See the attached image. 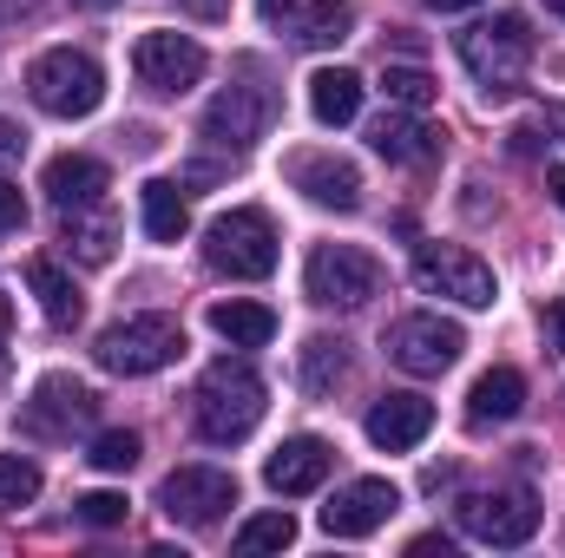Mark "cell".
<instances>
[{
	"label": "cell",
	"mask_w": 565,
	"mask_h": 558,
	"mask_svg": "<svg viewBox=\"0 0 565 558\" xmlns=\"http://www.w3.org/2000/svg\"><path fill=\"white\" fill-rule=\"evenodd\" d=\"M264 408H270L264 375H257L244 355H224V362H211V368L198 375L191 420H198V433H204L211 447H237V440H250L257 420H264Z\"/></svg>",
	"instance_id": "obj_1"
},
{
	"label": "cell",
	"mask_w": 565,
	"mask_h": 558,
	"mask_svg": "<svg viewBox=\"0 0 565 558\" xmlns=\"http://www.w3.org/2000/svg\"><path fill=\"white\" fill-rule=\"evenodd\" d=\"M454 46H460V66L487 86V99L520 93V79H526V66H533V26H526V13H493V20H473Z\"/></svg>",
	"instance_id": "obj_2"
},
{
	"label": "cell",
	"mask_w": 565,
	"mask_h": 558,
	"mask_svg": "<svg viewBox=\"0 0 565 558\" xmlns=\"http://www.w3.org/2000/svg\"><path fill=\"white\" fill-rule=\"evenodd\" d=\"M26 93H33V106L53 112V119H86V112H99V99H106V73H99L93 53L46 46V53L26 66Z\"/></svg>",
	"instance_id": "obj_3"
},
{
	"label": "cell",
	"mask_w": 565,
	"mask_h": 558,
	"mask_svg": "<svg viewBox=\"0 0 565 558\" xmlns=\"http://www.w3.org/2000/svg\"><path fill=\"white\" fill-rule=\"evenodd\" d=\"M204 264L231 282H264L277 270V224L264 211H250V204L244 211H224L204 230Z\"/></svg>",
	"instance_id": "obj_4"
},
{
	"label": "cell",
	"mask_w": 565,
	"mask_h": 558,
	"mask_svg": "<svg viewBox=\"0 0 565 558\" xmlns=\"http://www.w3.org/2000/svg\"><path fill=\"white\" fill-rule=\"evenodd\" d=\"M106 375H158L164 362L184 355V322L178 315H126L93 342Z\"/></svg>",
	"instance_id": "obj_5"
},
{
	"label": "cell",
	"mask_w": 565,
	"mask_h": 558,
	"mask_svg": "<svg viewBox=\"0 0 565 558\" xmlns=\"http://www.w3.org/2000/svg\"><path fill=\"white\" fill-rule=\"evenodd\" d=\"M302 289L322 309H362L382 296V264L362 244H316L302 264Z\"/></svg>",
	"instance_id": "obj_6"
},
{
	"label": "cell",
	"mask_w": 565,
	"mask_h": 558,
	"mask_svg": "<svg viewBox=\"0 0 565 558\" xmlns=\"http://www.w3.org/2000/svg\"><path fill=\"white\" fill-rule=\"evenodd\" d=\"M460 533L480 539V546H526L540 533V500L526 486H500V493H467L454 506Z\"/></svg>",
	"instance_id": "obj_7"
},
{
	"label": "cell",
	"mask_w": 565,
	"mask_h": 558,
	"mask_svg": "<svg viewBox=\"0 0 565 558\" xmlns=\"http://www.w3.org/2000/svg\"><path fill=\"white\" fill-rule=\"evenodd\" d=\"M158 506H164L171 526L204 533V526H217V519L237 506V480H231L224 466H178V473H164Z\"/></svg>",
	"instance_id": "obj_8"
},
{
	"label": "cell",
	"mask_w": 565,
	"mask_h": 558,
	"mask_svg": "<svg viewBox=\"0 0 565 558\" xmlns=\"http://www.w3.org/2000/svg\"><path fill=\"white\" fill-rule=\"evenodd\" d=\"M460 348H467V329L434 315V309H415L388 329V362L408 368V375H447L460 362Z\"/></svg>",
	"instance_id": "obj_9"
},
{
	"label": "cell",
	"mask_w": 565,
	"mask_h": 558,
	"mask_svg": "<svg viewBox=\"0 0 565 558\" xmlns=\"http://www.w3.org/2000/svg\"><path fill=\"white\" fill-rule=\"evenodd\" d=\"M415 282H422L427 296L460 302V309H487V302L500 296L493 270H487L473 250H460V244H422V250H415Z\"/></svg>",
	"instance_id": "obj_10"
},
{
	"label": "cell",
	"mask_w": 565,
	"mask_h": 558,
	"mask_svg": "<svg viewBox=\"0 0 565 558\" xmlns=\"http://www.w3.org/2000/svg\"><path fill=\"white\" fill-rule=\"evenodd\" d=\"M270 119H277V93L257 86V79H244V86H224L204 106V139L217 144V151H250L270 132Z\"/></svg>",
	"instance_id": "obj_11"
},
{
	"label": "cell",
	"mask_w": 565,
	"mask_h": 558,
	"mask_svg": "<svg viewBox=\"0 0 565 558\" xmlns=\"http://www.w3.org/2000/svg\"><path fill=\"white\" fill-rule=\"evenodd\" d=\"M132 73H139L145 93H191L198 79H204V46L198 40H184V33H145L139 46H132Z\"/></svg>",
	"instance_id": "obj_12"
},
{
	"label": "cell",
	"mask_w": 565,
	"mask_h": 558,
	"mask_svg": "<svg viewBox=\"0 0 565 558\" xmlns=\"http://www.w3.org/2000/svg\"><path fill=\"white\" fill-rule=\"evenodd\" d=\"M395 506H402V493H395L388 480H349V486L322 506V533H329V539H369V533H382V526L395 519Z\"/></svg>",
	"instance_id": "obj_13"
},
{
	"label": "cell",
	"mask_w": 565,
	"mask_h": 558,
	"mask_svg": "<svg viewBox=\"0 0 565 558\" xmlns=\"http://www.w3.org/2000/svg\"><path fill=\"white\" fill-rule=\"evenodd\" d=\"M282 178H289L309 204H322V211H355V204H362V171H355L349 158H335V151H296V158L282 164Z\"/></svg>",
	"instance_id": "obj_14"
},
{
	"label": "cell",
	"mask_w": 565,
	"mask_h": 558,
	"mask_svg": "<svg viewBox=\"0 0 565 558\" xmlns=\"http://www.w3.org/2000/svg\"><path fill=\"white\" fill-rule=\"evenodd\" d=\"M93 395L79 388V382H66V375H46L40 388H33V401L20 408V427L33 433V440H73V427H86L93 420Z\"/></svg>",
	"instance_id": "obj_15"
},
{
	"label": "cell",
	"mask_w": 565,
	"mask_h": 558,
	"mask_svg": "<svg viewBox=\"0 0 565 558\" xmlns=\"http://www.w3.org/2000/svg\"><path fill=\"white\" fill-rule=\"evenodd\" d=\"M329 466H335V447L316 440V433H296V440H282L277 453L264 460V480H270V493H282V500H302V493H316L329 480Z\"/></svg>",
	"instance_id": "obj_16"
},
{
	"label": "cell",
	"mask_w": 565,
	"mask_h": 558,
	"mask_svg": "<svg viewBox=\"0 0 565 558\" xmlns=\"http://www.w3.org/2000/svg\"><path fill=\"white\" fill-rule=\"evenodd\" d=\"M427 427H434V401H427V395H382V401L369 408V440H375L382 453L422 447Z\"/></svg>",
	"instance_id": "obj_17"
},
{
	"label": "cell",
	"mask_w": 565,
	"mask_h": 558,
	"mask_svg": "<svg viewBox=\"0 0 565 558\" xmlns=\"http://www.w3.org/2000/svg\"><path fill=\"white\" fill-rule=\"evenodd\" d=\"M369 144H375L388 164H427V158H440V132L427 126L422 112H408V106H388V112L369 126Z\"/></svg>",
	"instance_id": "obj_18"
},
{
	"label": "cell",
	"mask_w": 565,
	"mask_h": 558,
	"mask_svg": "<svg viewBox=\"0 0 565 558\" xmlns=\"http://www.w3.org/2000/svg\"><path fill=\"white\" fill-rule=\"evenodd\" d=\"M40 191H46L60 211L99 204V191H106V164H99V158H86V151H60V158H46V178H40Z\"/></svg>",
	"instance_id": "obj_19"
},
{
	"label": "cell",
	"mask_w": 565,
	"mask_h": 558,
	"mask_svg": "<svg viewBox=\"0 0 565 558\" xmlns=\"http://www.w3.org/2000/svg\"><path fill=\"white\" fill-rule=\"evenodd\" d=\"M526 408V375L520 368H487L467 395V420L473 427H493V420H513Z\"/></svg>",
	"instance_id": "obj_20"
},
{
	"label": "cell",
	"mask_w": 565,
	"mask_h": 558,
	"mask_svg": "<svg viewBox=\"0 0 565 558\" xmlns=\"http://www.w3.org/2000/svg\"><path fill=\"white\" fill-rule=\"evenodd\" d=\"M309 112H316L322 126H349V119L362 112V73H349V66L309 73Z\"/></svg>",
	"instance_id": "obj_21"
},
{
	"label": "cell",
	"mask_w": 565,
	"mask_h": 558,
	"mask_svg": "<svg viewBox=\"0 0 565 558\" xmlns=\"http://www.w3.org/2000/svg\"><path fill=\"white\" fill-rule=\"evenodd\" d=\"M26 289L40 296V309H46L53 329H73V322L86 315V296L73 289V277H66L53 257H33V264H26Z\"/></svg>",
	"instance_id": "obj_22"
},
{
	"label": "cell",
	"mask_w": 565,
	"mask_h": 558,
	"mask_svg": "<svg viewBox=\"0 0 565 558\" xmlns=\"http://www.w3.org/2000/svg\"><path fill=\"white\" fill-rule=\"evenodd\" d=\"M211 329H217L231 348H264V342L277 335V309L231 296V302H217V309H211Z\"/></svg>",
	"instance_id": "obj_23"
},
{
	"label": "cell",
	"mask_w": 565,
	"mask_h": 558,
	"mask_svg": "<svg viewBox=\"0 0 565 558\" xmlns=\"http://www.w3.org/2000/svg\"><path fill=\"white\" fill-rule=\"evenodd\" d=\"M139 204H145V237H151V244H178V237L191 230V204L178 197L171 178H151L139 191Z\"/></svg>",
	"instance_id": "obj_24"
},
{
	"label": "cell",
	"mask_w": 565,
	"mask_h": 558,
	"mask_svg": "<svg viewBox=\"0 0 565 558\" xmlns=\"http://www.w3.org/2000/svg\"><path fill=\"white\" fill-rule=\"evenodd\" d=\"M349 26H355L349 0H309L289 33H296V46H335V40H349Z\"/></svg>",
	"instance_id": "obj_25"
},
{
	"label": "cell",
	"mask_w": 565,
	"mask_h": 558,
	"mask_svg": "<svg viewBox=\"0 0 565 558\" xmlns=\"http://www.w3.org/2000/svg\"><path fill=\"white\" fill-rule=\"evenodd\" d=\"M66 250H73L79 264H113V217L93 211V204L66 211Z\"/></svg>",
	"instance_id": "obj_26"
},
{
	"label": "cell",
	"mask_w": 565,
	"mask_h": 558,
	"mask_svg": "<svg viewBox=\"0 0 565 558\" xmlns=\"http://www.w3.org/2000/svg\"><path fill=\"white\" fill-rule=\"evenodd\" d=\"M342 375H349L342 342H335V335H309V342H302V388H309V395H329Z\"/></svg>",
	"instance_id": "obj_27"
},
{
	"label": "cell",
	"mask_w": 565,
	"mask_h": 558,
	"mask_svg": "<svg viewBox=\"0 0 565 558\" xmlns=\"http://www.w3.org/2000/svg\"><path fill=\"white\" fill-rule=\"evenodd\" d=\"M382 93H388V106H408V112H427L440 99V86L422 66H382Z\"/></svg>",
	"instance_id": "obj_28"
},
{
	"label": "cell",
	"mask_w": 565,
	"mask_h": 558,
	"mask_svg": "<svg viewBox=\"0 0 565 558\" xmlns=\"http://www.w3.org/2000/svg\"><path fill=\"white\" fill-rule=\"evenodd\" d=\"M289 539H296V519L289 513H257V519L237 526V552H282Z\"/></svg>",
	"instance_id": "obj_29"
},
{
	"label": "cell",
	"mask_w": 565,
	"mask_h": 558,
	"mask_svg": "<svg viewBox=\"0 0 565 558\" xmlns=\"http://www.w3.org/2000/svg\"><path fill=\"white\" fill-rule=\"evenodd\" d=\"M139 453H145L139 433H132V427H113V433H99V440H93V453H86V460H93L99 473H126V466H139Z\"/></svg>",
	"instance_id": "obj_30"
},
{
	"label": "cell",
	"mask_w": 565,
	"mask_h": 558,
	"mask_svg": "<svg viewBox=\"0 0 565 558\" xmlns=\"http://www.w3.org/2000/svg\"><path fill=\"white\" fill-rule=\"evenodd\" d=\"M40 500V466L20 453H0V506H33Z\"/></svg>",
	"instance_id": "obj_31"
},
{
	"label": "cell",
	"mask_w": 565,
	"mask_h": 558,
	"mask_svg": "<svg viewBox=\"0 0 565 558\" xmlns=\"http://www.w3.org/2000/svg\"><path fill=\"white\" fill-rule=\"evenodd\" d=\"M73 506H79L86 526H119V519H126V493H106V486H99V493H79Z\"/></svg>",
	"instance_id": "obj_32"
},
{
	"label": "cell",
	"mask_w": 565,
	"mask_h": 558,
	"mask_svg": "<svg viewBox=\"0 0 565 558\" xmlns=\"http://www.w3.org/2000/svg\"><path fill=\"white\" fill-rule=\"evenodd\" d=\"M20 224H26V197H20V184L0 178V230H20Z\"/></svg>",
	"instance_id": "obj_33"
},
{
	"label": "cell",
	"mask_w": 565,
	"mask_h": 558,
	"mask_svg": "<svg viewBox=\"0 0 565 558\" xmlns=\"http://www.w3.org/2000/svg\"><path fill=\"white\" fill-rule=\"evenodd\" d=\"M408 552H415V558H434V552L454 558V539H440V533H422V539H408Z\"/></svg>",
	"instance_id": "obj_34"
},
{
	"label": "cell",
	"mask_w": 565,
	"mask_h": 558,
	"mask_svg": "<svg viewBox=\"0 0 565 558\" xmlns=\"http://www.w3.org/2000/svg\"><path fill=\"white\" fill-rule=\"evenodd\" d=\"M20 151H26V132L13 119H0V158H20Z\"/></svg>",
	"instance_id": "obj_35"
},
{
	"label": "cell",
	"mask_w": 565,
	"mask_h": 558,
	"mask_svg": "<svg viewBox=\"0 0 565 558\" xmlns=\"http://www.w3.org/2000/svg\"><path fill=\"white\" fill-rule=\"evenodd\" d=\"M546 335H553V348H565V302L546 309Z\"/></svg>",
	"instance_id": "obj_36"
},
{
	"label": "cell",
	"mask_w": 565,
	"mask_h": 558,
	"mask_svg": "<svg viewBox=\"0 0 565 558\" xmlns=\"http://www.w3.org/2000/svg\"><path fill=\"white\" fill-rule=\"evenodd\" d=\"M7 329H13V309H7V296H0V375H7V348H13Z\"/></svg>",
	"instance_id": "obj_37"
},
{
	"label": "cell",
	"mask_w": 565,
	"mask_h": 558,
	"mask_svg": "<svg viewBox=\"0 0 565 558\" xmlns=\"http://www.w3.org/2000/svg\"><path fill=\"white\" fill-rule=\"evenodd\" d=\"M178 7H191V13H198V20H217V13H224V7H231V0H178Z\"/></svg>",
	"instance_id": "obj_38"
},
{
	"label": "cell",
	"mask_w": 565,
	"mask_h": 558,
	"mask_svg": "<svg viewBox=\"0 0 565 558\" xmlns=\"http://www.w3.org/2000/svg\"><path fill=\"white\" fill-rule=\"evenodd\" d=\"M546 191H553V204L565 211V164H546Z\"/></svg>",
	"instance_id": "obj_39"
},
{
	"label": "cell",
	"mask_w": 565,
	"mask_h": 558,
	"mask_svg": "<svg viewBox=\"0 0 565 558\" xmlns=\"http://www.w3.org/2000/svg\"><path fill=\"white\" fill-rule=\"evenodd\" d=\"M434 13H467V7H480V0H427Z\"/></svg>",
	"instance_id": "obj_40"
},
{
	"label": "cell",
	"mask_w": 565,
	"mask_h": 558,
	"mask_svg": "<svg viewBox=\"0 0 565 558\" xmlns=\"http://www.w3.org/2000/svg\"><path fill=\"white\" fill-rule=\"evenodd\" d=\"M289 7H296V0H257V13H264V20H277V13H289Z\"/></svg>",
	"instance_id": "obj_41"
},
{
	"label": "cell",
	"mask_w": 565,
	"mask_h": 558,
	"mask_svg": "<svg viewBox=\"0 0 565 558\" xmlns=\"http://www.w3.org/2000/svg\"><path fill=\"white\" fill-rule=\"evenodd\" d=\"M546 13H559V20H565V0H546Z\"/></svg>",
	"instance_id": "obj_42"
},
{
	"label": "cell",
	"mask_w": 565,
	"mask_h": 558,
	"mask_svg": "<svg viewBox=\"0 0 565 558\" xmlns=\"http://www.w3.org/2000/svg\"><path fill=\"white\" fill-rule=\"evenodd\" d=\"M86 7H113V0H86Z\"/></svg>",
	"instance_id": "obj_43"
}]
</instances>
